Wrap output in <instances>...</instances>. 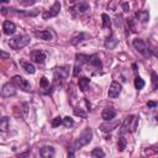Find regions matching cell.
I'll return each mask as SVG.
<instances>
[{
  "label": "cell",
  "mask_w": 158,
  "mask_h": 158,
  "mask_svg": "<svg viewBox=\"0 0 158 158\" xmlns=\"http://www.w3.org/2000/svg\"><path fill=\"white\" fill-rule=\"evenodd\" d=\"M138 125V117L136 115H130L127 117H125V120L121 123L120 127V133L123 135L126 132H135Z\"/></svg>",
  "instance_id": "cell-1"
},
{
  "label": "cell",
  "mask_w": 158,
  "mask_h": 158,
  "mask_svg": "<svg viewBox=\"0 0 158 158\" xmlns=\"http://www.w3.org/2000/svg\"><path fill=\"white\" fill-rule=\"evenodd\" d=\"M30 42H31V38L28 35H19V36H15L9 40V46H10V48L19 51V49H22L23 47H26Z\"/></svg>",
  "instance_id": "cell-2"
},
{
  "label": "cell",
  "mask_w": 158,
  "mask_h": 158,
  "mask_svg": "<svg viewBox=\"0 0 158 158\" xmlns=\"http://www.w3.org/2000/svg\"><path fill=\"white\" fill-rule=\"evenodd\" d=\"M91 138H93V130H91L90 127H86V128L80 133V136L78 137V139L75 141V143H74V146H73V149H79V148L86 146L88 143H90Z\"/></svg>",
  "instance_id": "cell-3"
},
{
  "label": "cell",
  "mask_w": 158,
  "mask_h": 158,
  "mask_svg": "<svg viewBox=\"0 0 158 158\" xmlns=\"http://www.w3.org/2000/svg\"><path fill=\"white\" fill-rule=\"evenodd\" d=\"M132 44H133L135 49H136L138 53H141L143 57L148 58V57L152 56L151 49L148 48V46L146 44V42H144L143 40H141V38H135V40L132 41Z\"/></svg>",
  "instance_id": "cell-4"
},
{
  "label": "cell",
  "mask_w": 158,
  "mask_h": 158,
  "mask_svg": "<svg viewBox=\"0 0 158 158\" xmlns=\"http://www.w3.org/2000/svg\"><path fill=\"white\" fill-rule=\"evenodd\" d=\"M15 85H16V88H19V89H21V90H23V91H31V84L23 78V77H21V75H15V77H12V80H11Z\"/></svg>",
  "instance_id": "cell-5"
},
{
  "label": "cell",
  "mask_w": 158,
  "mask_h": 158,
  "mask_svg": "<svg viewBox=\"0 0 158 158\" xmlns=\"http://www.w3.org/2000/svg\"><path fill=\"white\" fill-rule=\"evenodd\" d=\"M59 10H60V2H59V1H56L47 11H44V12L42 14V17H43L44 20H48V19H51V17H56V16L59 14Z\"/></svg>",
  "instance_id": "cell-6"
},
{
  "label": "cell",
  "mask_w": 158,
  "mask_h": 158,
  "mask_svg": "<svg viewBox=\"0 0 158 158\" xmlns=\"http://www.w3.org/2000/svg\"><path fill=\"white\" fill-rule=\"evenodd\" d=\"M69 74V70H68V67H59V68H56L54 69V81H59V84L63 83L64 79H67Z\"/></svg>",
  "instance_id": "cell-7"
},
{
  "label": "cell",
  "mask_w": 158,
  "mask_h": 158,
  "mask_svg": "<svg viewBox=\"0 0 158 158\" xmlns=\"http://www.w3.org/2000/svg\"><path fill=\"white\" fill-rule=\"evenodd\" d=\"M121 90H122L121 84L114 80V81H111L110 88H109V90H107V96H109L110 99H115V98H117V96L121 94Z\"/></svg>",
  "instance_id": "cell-8"
},
{
  "label": "cell",
  "mask_w": 158,
  "mask_h": 158,
  "mask_svg": "<svg viewBox=\"0 0 158 158\" xmlns=\"http://www.w3.org/2000/svg\"><path fill=\"white\" fill-rule=\"evenodd\" d=\"M1 94H2V96H5V98H10V96H14L15 94H16V85L11 81H9V83H5L4 85H2V88H1Z\"/></svg>",
  "instance_id": "cell-9"
},
{
  "label": "cell",
  "mask_w": 158,
  "mask_h": 158,
  "mask_svg": "<svg viewBox=\"0 0 158 158\" xmlns=\"http://www.w3.org/2000/svg\"><path fill=\"white\" fill-rule=\"evenodd\" d=\"M46 58H47L46 53H44L43 51H40V49L33 51L32 54H31V59H32L35 63H37V64H43V63L46 62Z\"/></svg>",
  "instance_id": "cell-10"
},
{
  "label": "cell",
  "mask_w": 158,
  "mask_h": 158,
  "mask_svg": "<svg viewBox=\"0 0 158 158\" xmlns=\"http://www.w3.org/2000/svg\"><path fill=\"white\" fill-rule=\"evenodd\" d=\"M2 32H4L5 35H7V36L14 35V33L16 32V25H15L12 21H9V20L4 21V22H2Z\"/></svg>",
  "instance_id": "cell-11"
},
{
  "label": "cell",
  "mask_w": 158,
  "mask_h": 158,
  "mask_svg": "<svg viewBox=\"0 0 158 158\" xmlns=\"http://www.w3.org/2000/svg\"><path fill=\"white\" fill-rule=\"evenodd\" d=\"M115 116H116V111L112 107H105L101 112V117L105 121H111L112 118H115Z\"/></svg>",
  "instance_id": "cell-12"
},
{
  "label": "cell",
  "mask_w": 158,
  "mask_h": 158,
  "mask_svg": "<svg viewBox=\"0 0 158 158\" xmlns=\"http://www.w3.org/2000/svg\"><path fill=\"white\" fill-rule=\"evenodd\" d=\"M40 156L43 158H51L54 156V148L52 146H44L40 148Z\"/></svg>",
  "instance_id": "cell-13"
},
{
  "label": "cell",
  "mask_w": 158,
  "mask_h": 158,
  "mask_svg": "<svg viewBox=\"0 0 158 158\" xmlns=\"http://www.w3.org/2000/svg\"><path fill=\"white\" fill-rule=\"evenodd\" d=\"M72 10L77 11L78 14H84V12H86L88 10H90V7H89V5H88L86 2H84V1H79V2H77V4L73 5Z\"/></svg>",
  "instance_id": "cell-14"
},
{
  "label": "cell",
  "mask_w": 158,
  "mask_h": 158,
  "mask_svg": "<svg viewBox=\"0 0 158 158\" xmlns=\"http://www.w3.org/2000/svg\"><path fill=\"white\" fill-rule=\"evenodd\" d=\"M88 38H89V36H88L86 33L80 32V33H78V35H75V36H73V37L70 38V43H72V44H74V46H77V44H79L80 42H83V41L88 40Z\"/></svg>",
  "instance_id": "cell-15"
},
{
  "label": "cell",
  "mask_w": 158,
  "mask_h": 158,
  "mask_svg": "<svg viewBox=\"0 0 158 158\" xmlns=\"http://www.w3.org/2000/svg\"><path fill=\"white\" fill-rule=\"evenodd\" d=\"M118 43V40L114 36V33H111L107 38H106V41H105V43H104V46L106 47V48H109V49H112V48H115L116 47V44Z\"/></svg>",
  "instance_id": "cell-16"
},
{
  "label": "cell",
  "mask_w": 158,
  "mask_h": 158,
  "mask_svg": "<svg viewBox=\"0 0 158 158\" xmlns=\"http://www.w3.org/2000/svg\"><path fill=\"white\" fill-rule=\"evenodd\" d=\"M35 35L37 37H40L41 40H44V41H51L52 40V33L48 31V30H42V31H36Z\"/></svg>",
  "instance_id": "cell-17"
},
{
  "label": "cell",
  "mask_w": 158,
  "mask_h": 158,
  "mask_svg": "<svg viewBox=\"0 0 158 158\" xmlns=\"http://www.w3.org/2000/svg\"><path fill=\"white\" fill-rule=\"evenodd\" d=\"M89 84H90V79H89V78H86V77H81V78L79 79V81H78L79 89H80L81 91H85V90L88 89Z\"/></svg>",
  "instance_id": "cell-18"
},
{
  "label": "cell",
  "mask_w": 158,
  "mask_h": 158,
  "mask_svg": "<svg viewBox=\"0 0 158 158\" xmlns=\"http://www.w3.org/2000/svg\"><path fill=\"white\" fill-rule=\"evenodd\" d=\"M20 64L22 65V68L25 69L26 73H28V74H35L36 68H35L33 64H31L30 62H20Z\"/></svg>",
  "instance_id": "cell-19"
},
{
  "label": "cell",
  "mask_w": 158,
  "mask_h": 158,
  "mask_svg": "<svg viewBox=\"0 0 158 158\" xmlns=\"http://www.w3.org/2000/svg\"><path fill=\"white\" fill-rule=\"evenodd\" d=\"M136 19H138L139 22L146 23L148 21V19H149V14H148V11H139V12L136 14Z\"/></svg>",
  "instance_id": "cell-20"
},
{
  "label": "cell",
  "mask_w": 158,
  "mask_h": 158,
  "mask_svg": "<svg viewBox=\"0 0 158 158\" xmlns=\"http://www.w3.org/2000/svg\"><path fill=\"white\" fill-rule=\"evenodd\" d=\"M90 64L94 65L96 69H101L102 68V63L100 60V58L96 56V54H93L91 56V59H90Z\"/></svg>",
  "instance_id": "cell-21"
},
{
  "label": "cell",
  "mask_w": 158,
  "mask_h": 158,
  "mask_svg": "<svg viewBox=\"0 0 158 158\" xmlns=\"http://www.w3.org/2000/svg\"><path fill=\"white\" fill-rule=\"evenodd\" d=\"M126 146H127V141H126V138L123 137V135H121V136L118 137V142H117V147H118V151H120V152L125 151Z\"/></svg>",
  "instance_id": "cell-22"
},
{
  "label": "cell",
  "mask_w": 158,
  "mask_h": 158,
  "mask_svg": "<svg viewBox=\"0 0 158 158\" xmlns=\"http://www.w3.org/2000/svg\"><path fill=\"white\" fill-rule=\"evenodd\" d=\"M151 81H152V89L157 90L158 89V74L156 72L151 73Z\"/></svg>",
  "instance_id": "cell-23"
},
{
  "label": "cell",
  "mask_w": 158,
  "mask_h": 158,
  "mask_svg": "<svg viewBox=\"0 0 158 158\" xmlns=\"http://www.w3.org/2000/svg\"><path fill=\"white\" fill-rule=\"evenodd\" d=\"M101 19H102V27L104 28H109L111 26V19L107 14H102L101 15Z\"/></svg>",
  "instance_id": "cell-24"
},
{
  "label": "cell",
  "mask_w": 158,
  "mask_h": 158,
  "mask_svg": "<svg viewBox=\"0 0 158 158\" xmlns=\"http://www.w3.org/2000/svg\"><path fill=\"white\" fill-rule=\"evenodd\" d=\"M91 157H94V158H104L105 153H104V151L101 148H94L91 151Z\"/></svg>",
  "instance_id": "cell-25"
},
{
  "label": "cell",
  "mask_w": 158,
  "mask_h": 158,
  "mask_svg": "<svg viewBox=\"0 0 158 158\" xmlns=\"http://www.w3.org/2000/svg\"><path fill=\"white\" fill-rule=\"evenodd\" d=\"M9 128V118L7 117H2L0 121V131L1 132H6Z\"/></svg>",
  "instance_id": "cell-26"
},
{
  "label": "cell",
  "mask_w": 158,
  "mask_h": 158,
  "mask_svg": "<svg viewBox=\"0 0 158 158\" xmlns=\"http://www.w3.org/2000/svg\"><path fill=\"white\" fill-rule=\"evenodd\" d=\"M143 86H144V80L141 77H136L135 78V88L137 90H141Z\"/></svg>",
  "instance_id": "cell-27"
},
{
  "label": "cell",
  "mask_w": 158,
  "mask_h": 158,
  "mask_svg": "<svg viewBox=\"0 0 158 158\" xmlns=\"http://www.w3.org/2000/svg\"><path fill=\"white\" fill-rule=\"evenodd\" d=\"M117 125H118L117 122H115V123H109V125H105V123H104V125H101L100 128H101V131H104V132H109V131H112Z\"/></svg>",
  "instance_id": "cell-28"
},
{
  "label": "cell",
  "mask_w": 158,
  "mask_h": 158,
  "mask_svg": "<svg viewBox=\"0 0 158 158\" xmlns=\"http://www.w3.org/2000/svg\"><path fill=\"white\" fill-rule=\"evenodd\" d=\"M40 86H41L42 89H49V81H48V79H47L46 77H42V78H41V80H40Z\"/></svg>",
  "instance_id": "cell-29"
},
{
  "label": "cell",
  "mask_w": 158,
  "mask_h": 158,
  "mask_svg": "<svg viewBox=\"0 0 158 158\" xmlns=\"http://www.w3.org/2000/svg\"><path fill=\"white\" fill-rule=\"evenodd\" d=\"M63 125H64L65 127H72V126L74 125V121H73V118H72V117L65 116V117L63 118Z\"/></svg>",
  "instance_id": "cell-30"
},
{
  "label": "cell",
  "mask_w": 158,
  "mask_h": 158,
  "mask_svg": "<svg viewBox=\"0 0 158 158\" xmlns=\"http://www.w3.org/2000/svg\"><path fill=\"white\" fill-rule=\"evenodd\" d=\"M17 2L22 6H32L36 2V0H17Z\"/></svg>",
  "instance_id": "cell-31"
},
{
  "label": "cell",
  "mask_w": 158,
  "mask_h": 158,
  "mask_svg": "<svg viewBox=\"0 0 158 158\" xmlns=\"http://www.w3.org/2000/svg\"><path fill=\"white\" fill-rule=\"evenodd\" d=\"M62 123H63V118L59 117V116H57V117H54L53 121H52V127H58V126L62 125Z\"/></svg>",
  "instance_id": "cell-32"
},
{
  "label": "cell",
  "mask_w": 158,
  "mask_h": 158,
  "mask_svg": "<svg viewBox=\"0 0 158 158\" xmlns=\"http://www.w3.org/2000/svg\"><path fill=\"white\" fill-rule=\"evenodd\" d=\"M74 114L77 115V116H80V117H83V118H85L86 117V114L84 112V111H81L80 109L78 110V109H74Z\"/></svg>",
  "instance_id": "cell-33"
},
{
  "label": "cell",
  "mask_w": 158,
  "mask_h": 158,
  "mask_svg": "<svg viewBox=\"0 0 158 158\" xmlns=\"http://www.w3.org/2000/svg\"><path fill=\"white\" fill-rule=\"evenodd\" d=\"M122 9H123V11L125 12H128L130 11V5H128V2H122Z\"/></svg>",
  "instance_id": "cell-34"
},
{
  "label": "cell",
  "mask_w": 158,
  "mask_h": 158,
  "mask_svg": "<svg viewBox=\"0 0 158 158\" xmlns=\"http://www.w3.org/2000/svg\"><path fill=\"white\" fill-rule=\"evenodd\" d=\"M0 54H1V58H2V59H5V58H9V57H10V54L5 53L4 51H1V52H0Z\"/></svg>",
  "instance_id": "cell-35"
},
{
  "label": "cell",
  "mask_w": 158,
  "mask_h": 158,
  "mask_svg": "<svg viewBox=\"0 0 158 158\" xmlns=\"http://www.w3.org/2000/svg\"><path fill=\"white\" fill-rule=\"evenodd\" d=\"M147 106H148V107H156V106H157V102H153V101H149V102L147 104Z\"/></svg>",
  "instance_id": "cell-36"
},
{
  "label": "cell",
  "mask_w": 158,
  "mask_h": 158,
  "mask_svg": "<svg viewBox=\"0 0 158 158\" xmlns=\"http://www.w3.org/2000/svg\"><path fill=\"white\" fill-rule=\"evenodd\" d=\"M152 54H154V56H156V57L158 58V49H154V51L152 52Z\"/></svg>",
  "instance_id": "cell-37"
},
{
  "label": "cell",
  "mask_w": 158,
  "mask_h": 158,
  "mask_svg": "<svg viewBox=\"0 0 158 158\" xmlns=\"http://www.w3.org/2000/svg\"><path fill=\"white\" fill-rule=\"evenodd\" d=\"M2 2H9V0H1Z\"/></svg>",
  "instance_id": "cell-38"
},
{
  "label": "cell",
  "mask_w": 158,
  "mask_h": 158,
  "mask_svg": "<svg viewBox=\"0 0 158 158\" xmlns=\"http://www.w3.org/2000/svg\"><path fill=\"white\" fill-rule=\"evenodd\" d=\"M156 117H157V120H156V121H157V122H158V115H156Z\"/></svg>",
  "instance_id": "cell-39"
}]
</instances>
